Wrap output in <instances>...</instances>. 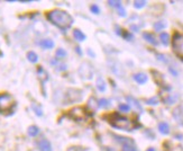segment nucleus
<instances>
[{"label":"nucleus","instance_id":"c85d7f7f","mask_svg":"<svg viewBox=\"0 0 183 151\" xmlns=\"http://www.w3.org/2000/svg\"><path fill=\"white\" fill-rule=\"evenodd\" d=\"M68 151H84L82 148H78V147H72V148H70Z\"/></svg>","mask_w":183,"mask_h":151},{"label":"nucleus","instance_id":"bb28decb","mask_svg":"<svg viewBox=\"0 0 183 151\" xmlns=\"http://www.w3.org/2000/svg\"><path fill=\"white\" fill-rule=\"evenodd\" d=\"M90 10H91L93 14H99V11H100V10H99V7L97 5H92L91 7H90Z\"/></svg>","mask_w":183,"mask_h":151},{"label":"nucleus","instance_id":"b1692460","mask_svg":"<svg viewBox=\"0 0 183 151\" xmlns=\"http://www.w3.org/2000/svg\"><path fill=\"white\" fill-rule=\"evenodd\" d=\"M119 109H120L121 112H129V111H130V106L127 104H120L119 105Z\"/></svg>","mask_w":183,"mask_h":151},{"label":"nucleus","instance_id":"20e7f679","mask_svg":"<svg viewBox=\"0 0 183 151\" xmlns=\"http://www.w3.org/2000/svg\"><path fill=\"white\" fill-rule=\"evenodd\" d=\"M172 46L173 51L178 57L183 59V35L182 34H174L173 41H172Z\"/></svg>","mask_w":183,"mask_h":151},{"label":"nucleus","instance_id":"ddd939ff","mask_svg":"<svg viewBox=\"0 0 183 151\" xmlns=\"http://www.w3.org/2000/svg\"><path fill=\"white\" fill-rule=\"evenodd\" d=\"M73 35H74V37L77 38L78 41H80V42H82V41L86 40V35H84L80 29H74Z\"/></svg>","mask_w":183,"mask_h":151},{"label":"nucleus","instance_id":"7c9ffc66","mask_svg":"<svg viewBox=\"0 0 183 151\" xmlns=\"http://www.w3.org/2000/svg\"><path fill=\"white\" fill-rule=\"evenodd\" d=\"M130 28L133 29V31H135V32H137V31H138V27H137V26H135V25H132V26H130Z\"/></svg>","mask_w":183,"mask_h":151},{"label":"nucleus","instance_id":"4be33fe9","mask_svg":"<svg viewBox=\"0 0 183 151\" xmlns=\"http://www.w3.org/2000/svg\"><path fill=\"white\" fill-rule=\"evenodd\" d=\"M166 26L164 23H162V22H158V23H155L154 24V28L155 31H161V29H163Z\"/></svg>","mask_w":183,"mask_h":151},{"label":"nucleus","instance_id":"423d86ee","mask_svg":"<svg viewBox=\"0 0 183 151\" xmlns=\"http://www.w3.org/2000/svg\"><path fill=\"white\" fill-rule=\"evenodd\" d=\"M38 148H39V151H52L51 143L48 142V140H45V139L38 142Z\"/></svg>","mask_w":183,"mask_h":151},{"label":"nucleus","instance_id":"5701e85b","mask_svg":"<svg viewBox=\"0 0 183 151\" xmlns=\"http://www.w3.org/2000/svg\"><path fill=\"white\" fill-rule=\"evenodd\" d=\"M146 103L148 105H156V104H158V99H157V97H152V98L147 99Z\"/></svg>","mask_w":183,"mask_h":151},{"label":"nucleus","instance_id":"4468645a","mask_svg":"<svg viewBox=\"0 0 183 151\" xmlns=\"http://www.w3.org/2000/svg\"><path fill=\"white\" fill-rule=\"evenodd\" d=\"M97 88L100 90V91H105L106 90L105 80H103L101 77H98V79H97Z\"/></svg>","mask_w":183,"mask_h":151},{"label":"nucleus","instance_id":"7ed1b4c3","mask_svg":"<svg viewBox=\"0 0 183 151\" xmlns=\"http://www.w3.org/2000/svg\"><path fill=\"white\" fill-rule=\"evenodd\" d=\"M16 106L14 97L10 94L4 93L0 94V113L1 114H9L14 111Z\"/></svg>","mask_w":183,"mask_h":151},{"label":"nucleus","instance_id":"412c9836","mask_svg":"<svg viewBox=\"0 0 183 151\" xmlns=\"http://www.w3.org/2000/svg\"><path fill=\"white\" fill-rule=\"evenodd\" d=\"M32 108L34 109V112L36 113V115H38V116H42V115H43V112H42V109L39 108V107H38L36 104H33L32 105Z\"/></svg>","mask_w":183,"mask_h":151},{"label":"nucleus","instance_id":"c756f323","mask_svg":"<svg viewBox=\"0 0 183 151\" xmlns=\"http://www.w3.org/2000/svg\"><path fill=\"white\" fill-rule=\"evenodd\" d=\"M157 58H158V60H161V61H163V62H166L167 60L165 59L164 55H161V54H157Z\"/></svg>","mask_w":183,"mask_h":151},{"label":"nucleus","instance_id":"473e14b6","mask_svg":"<svg viewBox=\"0 0 183 151\" xmlns=\"http://www.w3.org/2000/svg\"><path fill=\"white\" fill-rule=\"evenodd\" d=\"M77 52H78L79 54H82V52H81V51H80V47H78V49H77Z\"/></svg>","mask_w":183,"mask_h":151},{"label":"nucleus","instance_id":"dca6fc26","mask_svg":"<svg viewBox=\"0 0 183 151\" xmlns=\"http://www.w3.org/2000/svg\"><path fill=\"white\" fill-rule=\"evenodd\" d=\"M160 38H161V41H162V43H163L164 45H167V44H169L170 36H169V34H167V33H161Z\"/></svg>","mask_w":183,"mask_h":151},{"label":"nucleus","instance_id":"9d476101","mask_svg":"<svg viewBox=\"0 0 183 151\" xmlns=\"http://www.w3.org/2000/svg\"><path fill=\"white\" fill-rule=\"evenodd\" d=\"M158 130H160V132L162 133V134H169V132H170L169 124L165 122H161L160 124H158Z\"/></svg>","mask_w":183,"mask_h":151},{"label":"nucleus","instance_id":"6ab92c4d","mask_svg":"<svg viewBox=\"0 0 183 151\" xmlns=\"http://www.w3.org/2000/svg\"><path fill=\"white\" fill-rule=\"evenodd\" d=\"M146 5V1H144V0H142V1H135L134 2V7L135 8H137V9H141V8H143L144 6Z\"/></svg>","mask_w":183,"mask_h":151},{"label":"nucleus","instance_id":"2eb2a0df","mask_svg":"<svg viewBox=\"0 0 183 151\" xmlns=\"http://www.w3.org/2000/svg\"><path fill=\"white\" fill-rule=\"evenodd\" d=\"M38 133H39V129L37 128V126H35V125L28 128V134H29L30 137H36Z\"/></svg>","mask_w":183,"mask_h":151},{"label":"nucleus","instance_id":"f8f14e48","mask_svg":"<svg viewBox=\"0 0 183 151\" xmlns=\"http://www.w3.org/2000/svg\"><path fill=\"white\" fill-rule=\"evenodd\" d=\"M123 151H136V147H135L133 140L123 146Z\"/></svg>","mask_w":183,"mask_h":151},{"label":"nucleus","instance_id":"f704fd0d","mask_svg":"<svg viewBox=\"0 0 183 151\" xmlns=\"http://www.w3.org/2000/svg\"><path fill=\"white\" fill-rule=\"evenodd\" d=\"M89 54H90V55H91V57H93V55H94V54H93V53H92V51H91V50H89Z\"/></svg>","mask_w":183,"mask_h":151},{"label":"nucleus","instance_id":"6e6552de","mask_svg":"<svg viewBox=\"0 0 183 151\" xmlns=\"http://www.w3.org/2000/svg\"><path fill=\"white\" fill-rule=\"evenodd\" d=\"M134 80L138 82V84H145L147 81V76L145 73H136V75H134Z\"/></svg>","mask_w":183,"mask_h":151},{"label":"nucleus","instance_id":"1a4fd4ad","mask_svg":"<svg viewBox=\"0 0 183 151\" xmlns=\"http://www.w3.org/2000/svg\"><path fill=\"white\" fill-rule=\"evenodd\" d=\"M143 37L146 40L147 42H150L151 44H153V45H157L158 43H157V41H156V38L153 36V34L151 33H144L143 34Z\"/></svg>","mask_w":183,"mask_h":151},{"label":"nucleus","instance_id":"f03ea898","mask_svg":"<svg viewBox=\"0 0 183 151\" xmlns=\"http://www.w3.org/2000/svg\"><path fill=\"white\" fill-rule=\"evenodd\" d=\"M105 118L114 128L125 130V131H132L134 129L133 122L130 120H128L127 117L121 116L119 113H114L110 114V115H107V116H105Z\"/></svg>","mask_w":183,"mask_h":151},{"label":"nucleus","instance_id":"aec40b11","mask_svg":"<svg viewBox=\"0 0 183 151\" xmlns=\"http://www.w3.org/2000/svg\"><path fill=\"white\" fill-rule=\"evenodd\" d=\"M176 99H178V96H176V95H174V96H169L167 98L165 99V103H166V104H169V105H171V104H173Z\"/></svg>","mask_w":183,"mask_h":151},{"label":"nucleus","instance_id":"39448f33","mask_svg":"<svg viewBox=\"0 0 183 151\" xmlns=\"http://www.w3.org/2000/svg\"><path fill=\"white\" fill-rule=\"evenodd\" d=\"M69 117L73 118L75 121H83L87 117V113H86V109L83 107H75L72 108L69 112Z\"/></svg>","mask_w":183,"mask_h":151},{"label":"nucleus","instance_id":"a211bd4d","mask_svg":"<svg viewBox=\"0 0 183 151\" xmlns=\"http://www.w3.org/2000/svg\"><path fill=\"white\" fill-rule=\"evenodd\" d=\"M99 107H101V108H106V107H108L109 106V102L107 100V99L105 98H101L100 100H99Z\"/></svg>","mask_w":183,"mask_h":151},{"label":"nucleus","instance_id":"9b49d317","mask_svg":"<svg viewBox=\"0 0 183 151\" xmlns=\"http://www.w3.org/2000/svg\"><path fill=\"white\" fill-rule=\"evenodd\" d=\"M39 45H41L43 49H52L54 46V42L52 40H42L39 42Z\"/></svg>","mask_w":183,"mask_h":151},{"label":"nucleus","instance_id":"72a5a7b5","mask_svg":"<svg viewBox=\"0 0 183 151\" xmlns=\"http://www.w3.org/2000/svg\"><path fill=\"white\" fill-rule=\"evenodd\" d=\"M146 151H155V149H154V148H150V149H147Z\"/></svg>","mask_w":183,"mask_h":151},{"label":"nucleus","instance_id":"2f4dec72","mask_svg":"<svg viewBox=\"0 0 183 151\" xmlns=\"http://www.w3.org/2000/svg\"><path fill=\"white\" fill-rule=\"evenodd\" d=\"M170 71H171V72H172V73H173L174 76H176V75H178V72H176V71H174L173 69H172V68H170Z\"/></svg>","mask_w":183,"mask_h":151},{"label":"nucleus","instance_id":"a878e982","mask_svg":"<svg viewBox=\"0 0 183 151\" xmlns=\"http://www.w3.org/2000/svg\"><path fill=\"white\" fill-rule=\"evenodd\" d=\"M56 57H59V58L66 57V52H65L63 49H59V50L56 51Z\"/></svg>","mask_w":183,"mask_h":151},{"label":"nucleus","instance_id":"cd10ccee","mask_svg":"<svg viewBox=\"0 0 183 151\" xmlns=\"http://www.w3.org/2000/svg\"><path fill=\"white\" fill-rule=\"evenodd\" d=\"M118 11H119V16H121V17H125V16H126V11H125V9L123 7H120L118 9Z\"/></svg>","mask_w":183,"mask_h":151},{"label":"nucleus","instance_id":"f3484780","mask_svg":"<svg viewBox=\"0 0 183 151\" xmlns=\"http://www.w3.org/2000/svg\"><path fill=\"white\" fill-rule=\"evenodd\" d=\"M27 59L30 62L35 63V62H37V60H38V57H37V54L35 52H28L27 53Z\"/></svg>","mask_w":183,"mask_h":151},{"label":"nucleus","instance_id":"393cba45","mask_svg":"<svg viewBox=\"0 0 183 151\" xmlns=\"http://www.w3.org/2000/svg\"><path fill=\"white\" fill-rule=\"evenodd\" d=\"M108 4H109L111 7H116V8H120L121 7V2L120 1H112V0H110V1H108Z\"/></svg>","mask_w":183,"mask_h":151},{"label":"nucleus","instance_id":"0eeeda50","mask_svg":"<svg viewBox=\"0 0 183 151\" xmlns=\"http://www.w3.org/2000/svg\"><path fill=\"white\" fill-rule=\"evenodd\" d=\"M126 99H127V102H128V103H130V104H132V106H133L134 108H136L138 112H143L142 106H141V104H139V102H138L137 99H135L134 97H130V96H128Z\"/></svg>","mask_w":183,"mask_h":151},{"label":"nucleus","instance_id":"f257e3e1","mask_svg":"<svg viewBox=\"0 0 183 151\" xmlns=\"http://www.w3.org/2000/svg\"><path fill=\"white\" fill-rule=\"evenodd\" d=\"M46 17H47V19L53 25L57 26L59 28L63 29V31L69 28L70 26L72 25V23H73V18L66 11H64V10H60V9L52 10L50 13H47Z\"/></svg>","mask_w":183,"mask_h":151}]
</instances>
